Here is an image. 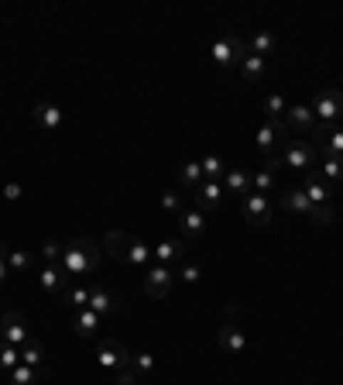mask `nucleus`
Returning a JSON list of instances; mask_svg holds the SVG:
<instances>
[{
  "label": "nucleus",
  "instance_id": "1",
  "mask_svg": "<svg viewBox=\"0 0 343 385\" xmlns=\"http://www.w3.org/2000/svg\"><path fill=\"white\" fill-rule=\"evenodd\" d=\"M100 265V245L90 241V237H76L69 248H65V258H62V269L69 272V279H83L96 272Z\"/></svg>",
  "mask_w": 343,
  "mask_h": 385
},
{
  "label": "nucleus",
  "instance_id": "2",
  "mask_svg": "<svg viewBox=\"0 0 343 385\" xmlns=\"http://www.w3.org/2000/svg\"><path fill=\"white\" fill-rule=\"evenodd\" d=\"M282 162L292 169H316L320 165V152L312 148L309 138H288L282 145Z\"/></svg>",
  "mask_w": 343,
  "mask_h": 385
},
{
  "label": "nucleus",
  "instance_id": "3",
  "mask_svg": "<svg viewBox=\"0 0 343 385\" xmlns=\"http://www.w3.org/2000/svg\"><path fill=\"white\" fill-rule=\"evenodd\" d=\"M210 56L220 69H230V66H241V62L248 58V45L237 38V35H220V38L213 41Z\"/></svg>",
  "mask_w": 343,
  "mask_h": 385
},
{
  "label": "nucleus",
  "instance_id": "4",
  "mask_svg": "<svg viewBox=\"0 0 343 385\" xmlns=\"http://www.w3.org/2000/svg\"><path fill=\"white\" fill-rule=\"evenodd\" d=\"M96 361L107 368V371H120V368H131V351H127L124 341L107 337V341H100V347H96Z\"/></svg>",
  "mask_w": 343,
  "mask_h": 385
},
{
  "label": "nucleus",
  "instance_id": "5",
  "mask_svg": "<svg viewBox=\"0 0 343 385\" xmlns=\"http://www.w3.org/2000/svg\"><path fill=\"white\" fill-rule=\"evenodd\" d=\"M312 114H316V120L337 124V120L343 117V93L340 90H333V86L320 90V93L312 96Z\"/></svg>",
  "mask_w": 343,
  "mask_h": 385
},
{
  "label": "nucleus",
  "instance_id": "6",
  "mask_svg": "<svg viewBox=\"0 0 343 385\" xmlns=\"http://www.w3.org/2000/svg\"><path fill=\"white\" fill-rule=\"evenodd\" d=\"M90 309H93L100 320H114L120 313V296H117L110 286H90Z\"/></svg>",
  "mask_w": 343,
  "mask_h": 385
},
{
  "label": "nucleus",
  "instance_id": "7",
  "mask_svg": "<svg viewBox=\"0 0 343 385\" xmlns=\"http://www.w3.org/2000/svg\"><path fill=\"white\" fill-rule=\"evenodd\" d=\"M28 337H31V334H28V317H24L21 309H7V313L0 317V341L21 347Z\"/></svg>",
  "mask_w": 343,
  "mask_h": 385
},
{
  "label": "nucleus",
  "instance_id": "8",
  "mask_svg": "<svg viewBox=\"0 0 343 385\" xmlns=\"http://www.w3.org/2000/svg\"><path fill=\"white\" fill-rule=\"evenodd\" d=\"M241 213H244V220L254 224V227H268L271 224V200L261 196V192H248L241 200Z\"/></svg>",
  "mask_w": 343,
  "mask_h": 385
},
{
  "label": "nucleus",
  "instance_id": "9",
  "mask_svg": "<svg viewBox=\"0 0 343 385\" xmlns=\"http://www.w3.org/2000/svg\"><path fill=\"white\" fill-rule=\"evenodd\" d=\"M172 279H175L172 269H165V265L154 262L152 269L144 272V292H148L152 299H165V296L172 292Z\"/></svg>",
  "mask_w": 343,
  "mask_h": 385
},
{
  "label": "nucleus",
  "instance_id": "10",
  "mask_svg": "<svg viewBox=\"0 0 343 385\" xmlns=\"http://www.w3.org/2000/svg\"><path fill=\"white\" fill-rule=\"evenodd\" d=\"M305 196H309V203H329V196H333V183L320 175V169H309L305 175Z\"/></svg>",
  "mask_w": 343,
  "mask_h": 385
},
{
  "label": "nucleus",
  "instance_id": "11",
  "mask_svg": "<svg viewBox=\"0 0 343 385\" xmlns=\"http://www.w3.org/2000/svg\"><path fill=\"white\" fill-rule=\"evenodd\" d=\"M192 196H196V210H199V213L220 210V200H223V186H220V183H210V179H203V186L192 192Z\"/></svg>",
  "mask_w": 343,
  "mask_h": 385
},
{
  "label": "nucleus",
  "instance_id": "12",
  "mask_svg": "<svg viewBox=\"0 0 343 385\" xmlns=\"http://www.w3.org/2000/svg\"><path fill=\"white\" fill-rule=\"evenodd\" d=\"M38 282H41V289H45L48 296H62L65 286H69L73 279H69V272L62 269V265H45L41 275H38Z\"/></svg>",
  "mask_w": 343,
  "mask_h": 385
},
{
  "label": "nucleus",
  "instance_id": "13",
  "mask_svg": "<svg viewBox=\"0 0 343 385\" xmlns=\"http://www.w3.org/2000/svg\"><path fill=\"white\" fill-rule=\"evenodd\" d=\"M285 124L292 135H309L320 120H316V114H312V107H288L285 111Z\"/></svg>",
  "mask_w": 343,
  "mask_h": 385
},
{
  "label": "nucleus",
  "instance_id": "14",
  "mask_svg": "<svg viewBox=\"0 0 343 385\" xmlns=\"http://www.w3.org/2000/svg\"><path fill=\"white\" fill-rule=\"evenodd\" d=\"M220 186H223L230 196L244 200V196L250 192V173H248V169H227V175H223V183H220Z\"/></svg>",
  "mask_w": 343,
  "mask_h": 385
},
{
  "label": "nucleus",
  "instance_id": "15",
  "mask_svg": "<svg viewBox=\"0 0 343 385\" xmlns=\"http://www.w3.org/2000/svg\"><path fill=\"white\" fill-rule=\"evenodd\" d=\"M216 341H220V347H223V351H230V354H244V351H248V337H244V330L233 327V324L220 327Z\"/></svg>",
  "mask_w": 343,
  "mask_h": 385
},
{
  "label": "nucleus",
  "instance_id": "16",
  "mask_svg": "<svg viewBox=\"0 0 343 385\" xmlns=\"http://www.w3.org/2000/svg\"><path fill=\"white\" fill-rule=\"evenodd\" d=\"M179 227H182V241H196L206 231V220L199 210H182L179 213Z\"/></svg>",
  "mask_w": 343,
  "mask_h": 385
},
{
  "label": "nucleus",
  "instance_id": "17",
  "mask_svg": "<svg viewBox=\"0 0 343 385\" xmlns=\"http://www.w3.org/2000/svg\"><path fill=\"white\" fill-rule=\"evenodd\" d=\"M282 207H285L288 213H299V217H309V210H312V203H309V196H305L302 186H292V190L282 192Z\"/></svg>",
  "mask_w": 343,
  "mask_h": 385
},
{
  "label": "nucleus",
  "instance_id": "18",
  "mask_svg": "<svg viewBox=\"0 0 343 385\" xmlns=\"http://www.w3.org/2000/svg\"><path fill=\"white\" fill-rule=\"evenodd\" d=\"M186 258V241H162L158 248H154V262L158 265H175V262H182Z\"/></svg>",
  "mask_w": 343,
  "mask_h": 385
},
{
  "label": "nucleus",
  "instance_id": "19",
  "mask_svg": "<svg viewBox=\"0 0 343 385\" xmlns=\"http://www.w3.org/2000/svg\"><path fill=\"white\" fill-rule=\"evenodd\" d=\"M35 120H38L45 131H58L62 128V111H58L56 103L41 100V103H35Z\"/></svg>",
  "mask_w": 343,
  "mask_h": 385
},
{
  "label": "nucleus",
  "instance_id": "20",
  "mask_svg": "<svg viewBox=\"0 0 343 385\" xmlns=\"http://www.w3.org/2000/svg\"><path fill=\"white\" fill-rule=\"evenodd\" d=\"M241 69V76H244V83H261V79L268 76V58H261V56H250L248 52V58L237 66Z\"/></svg>",
  "mask_w": 343,
  "mask_h": 385
},
{
  "label": "nucleus",
  "instance_id": "21",
  "mask_svg": "<svg viewBox=\"0 0 343 385\" xmlns=\"http://www.w3.org/2000/svg\"><path fill=\"white\" fill-rule=\"evenodd\" d=\"M179 186L189 190V192L199 190V186H203V165H199V162H182V165H179Z\"/></svg>",
  "mask_w": 343,
  "mask_h": 385
},
{
  "label": "nucleus",
  "instance_id": "22",
  "mask_svg": "<svg viewBox=\"0 0 343 385\" xmlns=\"http://www.w3.org/2000/svg\"><path fill=\"white\" fill-rule=\"evenodd\" d=\"M131 234H124V231H110L107 237H103V248L110 251L114 258H120V262H127V251H131Z\"/></svg>",
  "mask_w": 343,
  "mask_h": 385
},
{
  "label": "nucleus",
  "instance_id": "23",
  "mask_svg": "<svg viewBox=\"0 0 343 385\" xmlns=\"http://www.w3.org/2000/svg\"><path fill=\"white\" fill-rule=\"evenodd\" d=\"M275 48H278V35H275V31H258V35L250 38V45H248L250 56H261V58H268Z\"/></svg>",
  "mask_w": 343,
  "mask_h": 385
},
{
  "label": "nucleus",
  "instance_id": "24",
  "mask_svg": "<svg viewBox=\"0 0 343 385\" xmlns=\"http://www.w3.org/2000/svg\"><path fill=\"white\" fill-rule=\"evenodd\" d=\"M100 324H103V320H100V317H96V313H93L90 307L79 309L76 317H73V327H76L79 337H93L96 330H100Z\"/></svg>",
  "mask_w": 343,
  "mask_h": 385
},
{
  "label": "nucleus",
  "instance_id": "25",
  "mask_svg": "<svg viewBox=\"0 0 343 385\" xmlns=\"http://www.w3.org/2000/svg\"><path fill=\"white\" fill-rule=\"evenodd\" d=\"M62 303H69L76 313H79V309H86V307H90V289L79 286L76 279H73V282L65 286V292H62Z\"/></svg>",
  "mask_w": 343,
  "mask_h": 385
},
{
  "label": "nucleus",
  "instance_id": "26",
  "mask_svg": "<svg viewBox=\"0 0 343 385\" xmlns=\"http://www.w3.org/2000/svg\"><path fill=\"white\" fill-rule=\"evenodd\" d=\"M18 351H21V365H28V368H41V361H45V347L35 337H28Z\"/></svg>",
  "mask_w": 343,
  "mask_h": 385
},
{
  "label": "nucleus",
  "instance_id": "27",
  "mask_svg": "<svg viewBox=\"0 0 343 385\" xmlns=\"http://www.w3.org/2000/svg\"><path fill=\"white\" fill-rule=\"evenodd\" d=\"M320 175L323 179H329V183H340L343 179V155H326V158H320Z\"/></svg>",
  "mask_w": 343,
  "mask_h": 385
},
{
  "label": "nucleus",
  "instance_id": "28",
  "mask_svg": "<svg viewBox=\"0 0 343 385\" xmlns=\"http://www.w3.org/2000/svg\"><path fill=\"white\" fill-rule=\"evenodd\" d=\"M199 165H203V179H210V183H223V175H227V162H223L220 155H206Z\"/></svg>",
  "mask_w": 343,
  "mask_h": 385
},
{
  "label": "nucleus",
  "instance_id": "29",
  "mask_svg": "<svg viewBox=\"0 0 343 385\" xmlns=\"http://www.w3.org/2000/svg\"><path fill=\"white\" fill-rule=\"evenodd\" d=\"M254 141H258V148H261V152L265 155H275V148H278V145H285V141H282V138L275 135V128H271V124H261V131H258V135H254Z\"/></svg>",
  "mask_w": 343,
  "mask_h": 385
},
{
  "label": "nucleus",
  "instance_id": "30",
  "mask_svg": "<svg viewBox=\"0 0 343 385\" xmlns=\"http://www.w3.org/2000/svg\"><path fill=\"white\" fill-rule=\"evenodd\" d=\"M41 375H45L41 368L18 365L14 371H11V375H7V382H11V385H38V382H41Z\"/></svg>",
  "mask_w": 343,
  "mask_h": 385
},
{
  "label": "nucleus",
  "instance_id": "31",
  "mask_svg": "<svg viewBox=\"0 0 343 385\" xmlns=\"http://www.w3.org/2000/svg\"><path fill=\"white\" fill-rule=\"evenodd\" d=\"M18 365H21V351L14 344H7V341H0V371L11 375Z\"/></svg>",
  "mask_w": 343,
  "mask_h": 385
},
{
  "label": "nucleus",
  "instance_id": "32",
  "mask_svg": "<svg viewBox=\"0 0 343 385\" xmlns=\"http://www.w3.org/2000/svg\"><path fill=\"white\" fill-rule=\"evenodd\" d=\"M275 175L271 169H261V173H250V192H261V196H268V192L275 190Z\"/></svg>",
  "mask_w": 343,
  "mask_h": 385
},
{
  "label": "nucleus",
  "instance_id": "33",
  "mask_svg": "<svg viewBox=\"0 0 343 385\" xmlns=\"http://www.w3.org/2000/svg\"><path fill=\"white\" fill-rule=\"evenodd\" d=\"M148 262H152V248H148L144 241H137V237H134V241H131V251H127V265H137V269H144Z\"/></svg>",
  "mask_w": 343,
  "mask_h": 385
},
{
  "label": "nucleus",
  "instance_id": "34",
  "mask_svg": "<svg viewBox=\"0 0 343 385\" xmlns=\"http://www.w3.org/2000/svg\"><path fill=\"white\" fill-rule=\"evenodd\" d=\"M309 220H312V224H320V227H329V224L337 220V213H333V203H312V210H309Z\"/></svg>",
  "mask_w": 343,
  "mask_h": 385
},
{
  "label": "nucleus",
  "instance_id": "35",
  "mask_svg": "<svg viewBox=\"0 0 343 385\" xmlns=\"http://www.w3.org/2000/svg\"><path fill=\"white\" fill-rule=\"evenodd\" d=\"M41 258H45V265H62L65 248H62L58 241H45V245H41Z\"/></svg>",
  "mask_w": 343,
  "mask_h": 385
},
{
  "label": "nucleus",
  "instance_id": "36",
  "mask_svg": "<svg viewBox=\"0 0 343 385\" xmlns=\"http://www.w3.org/2000/svg\"><path fill=\"white\" fill-rule=\"evenodd\" d=\"M31 262H35L31 251H11V255H7V269L11 272H28L31 269Z\"/></svg>",
  "mask_w": 343,
  "mask_h": 385
},
{
  "label": "nucleus",
  "instance_id": "37",
  "mask_svg": "<svg viewBox=\"0 0 343 385\" xmlns=\"http://www.w3.org/2000/svg\"><path fill=\"white\" fill-rule=\"evenodd\" d=\"M285 111H288V103L282 100V93H271L265 100V117L271 120V117H285Z\"/></svg>",
  "mask_w": 343,
  "mask_h": 385
},
{
  "label": "nucleus",
  "instance_id": "38",
  "mask_svg": "<svg viewBox=\"0 0 343 385\" xmlns=\"http://www.w3.org/2000/svg\"><path fill=\"white\" fill-rule=\"evenodd\" d=\"M131 368L137 371V375H148L154 368V358L152 354H131Z\"/></svg>",
  "mask_w": 343,
  "mask_h": 385
},
{
  "label": "nucleus",
  "instance_id": "39",
  "mask_svg": "<svg viewBox=\"0 0 343 385\" xmlns=\"http://www.w3.org/2000/svg\"><path fill=\"white\" fill-rule=\"evenodd\" d=\"M114 385H141V375L134 368H120V371H114Z\"/></svg>",
  "mask_w": 343,
  "mask_h": 385
},
{
  "label": "nucleus",
  "instance_id": "40",
  "mask_svg": "<svg viewBox=\"0 0 343 385\" xmlns=\"http://www.w3.org/2000/svg\"><path fill=\"white\" fill-rule=\"evenodd\" d=\"M162 207H165V210L169 213H182V196H179V192H165V196H162Z\"/></svg>",
  "mask_w": 343,
  "mask_h": 385
},
{
  "label": "nucleus",
  "instance_id": "41",
  "mask_svg": "<svg viewBox=\"0 0 343 385\" xmlns=\"http://www.w3.org/2000/svg\"><path fill=\"white\" fill-rule=\"evenodd\" d=\"M199 275H203L199 265H182V269H179V279H182V282H199Z\"/></svg>",
  "mask_w": 343,
  "mask_h": 385
},
{
  "label": "nucleus",
  "instance_id": "42",
  "mask_svg": "<svg viewBox=\"0 0 343 385\" xmlns=\"http://www.w3.org/2000/svg\"><path fill=\"white\" fill-rule=\"evenodd\" d=\"M4 196H7V200H21V196H24V190H21L18 183H7V186H4Z\"/></svg>",
  "mask_w": 343,
  "mask_h": 385
},
{
  "label": "nucleus",
  "instance_id": "43",
  "mask_svg": "<svg viewBox=\"0 0 343 385\" xmlns=\"http://www.w3.org/2000/svg\"><path fill=\"white\" fill-rule=\"evenodd\" d=\"M7 272H11V269H7V258H0V286L7 282Z\"/></svg>",
  "mask_w": 343,
  "mask_h": 385
},
{
  "label": "nucleus",
  "instance_id": "44",
  "mask_svg": "<svg viewBox=\"0 0 343 385\" xmlns=\"http://www.w3.org/2000/svg\"><path fill=\"white\" fill-rule=\"evenodd\" d=\"M0 317H4V309H0Z\"/></svg>",
  "mask_w": 343,
  "mask_h": 385
},
{
  "label": "nucleus",
  "instance_id": "45",
  "mask_svg": "<svg viewBox=\"0 0 343 385\" xmlns=\"http://www.w3.org/2000/svg\"><path fill=\"white\" fill-rule=\"evenodd\" d=\"M141 385H144V382H141Z\"/></svg>",
  "mask_w": 343,
  "mask_h": 385
}]
</instances>
